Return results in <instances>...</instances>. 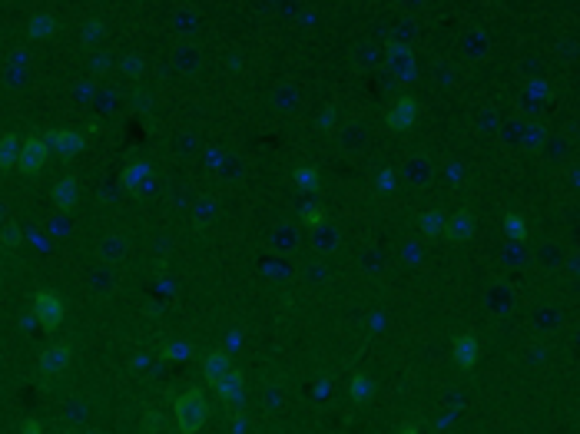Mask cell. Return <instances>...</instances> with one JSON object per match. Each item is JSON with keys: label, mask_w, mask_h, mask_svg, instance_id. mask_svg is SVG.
Here are the masks:
<instances>
[{"label": "cell", "mask_w": 580, "mask_h": 434, "mask_svg": "<svg viewBox=\"0 0 580 434\" xmlns=\"http://www.w3.org/2000/svg\"><path fill=\"white\" fill-rule=\"evenodd\" d=\"M206 421V398L199 388H189L186 395L176 398V425L183 434H196Z\"/></svg>", "instance_id": "6da1fadb"}, {"label": "cell", "mask_w": 580, "mask_h": 434, "mask_svg": "<svg viewBox=\"0 0 580 434\" xmlns=\"http://www.w3.org/2000/svg\"><path fill=\"white\" fill-rule=\"evenodd\" d=\"M33 312H37V319L43 328H53L63 322V302H60V295H53V292H40L37 302H33Z\"/></svg>", "instance_id": "7a4b0ae2"}, {"label": "cell", "mask_w": 580, "mask_h": 434, "mask_svg": "<svg viewBox=\"0 0 580 434\" xmlns=\"http://www.w3.org/2000/svg\"><path fill=\"white\" fill-rule=\"evenodd\" d=\"M47 159V143L43 139H27L23 149H20V169L23 173H37L40 166Z\"/></svg>", "instance_id": "3957f363"}, {"label": "cell", "mask_w": 580, "mask_h": 434, "mask_svg": "<svg viewBox=\"0 0 580 434\" xmlns=\"http://www.w3.org/2000/svg\"><path fill=\"white\" fill-rule=\"evenodd\" d=\"M203 371H206V381H209V385H219V381H223V378L232 371L229 358H226L223 351H209V355H206V361H203Z\"/></svg>", "instance_id": "277c9868"}, {"label": "cell", "mask_w": 580, "mask_h": 434, "mask_svg": "<svg viewBox=\"0 0 580 434\" xmlns=\"http://www.w3.org/2000/svg\"><path fill=\"white\" fill-rule=\"evenodd\" d=\"M415 123V100H408V97H401L391 107V113H388V126L391 129H405V126H411Z\"/></svg>", "instance_id": "5b68a950"}, {"label": "cell", "mask_w": 580, "mask_h": 434, "mask_svg": "<svg viewBox=\"0 0 580 434\" xmlns=\"http://www.w3.org/2000/svg\"><path fill=\"white\" fill-rule=\"evenodd\" d=\"M478 351H481V348H478V338L474 335H461L455 342V358L461 368H471L474 361H478Z\"/></svg>", "instance_id": "8992f818"}, {"label": "cell", "mask_w": 580, "mask_h": 434, "mask_svg": "<svg viewBox=\"0 0 580 434\" xmlns=\"http://www.w3.org/2000/svg\"><path fill=\"white\" fill-rule=\"evenodd\" d=\"M216 388V395L223 398V401H239V395H242V375L239 371H229V375L219 381V385H213Z\"/></svg>", "instance_id": "52a82bcc"}, {"label": "cell", "mask_w": 580, "mask_h": 434, "mask_svg": "<svg viewBox=\"0 0 580 434\" xmlns=\"http://www.w3.org/2000/svg\"><path fill=\"white\" fill-rule=\"evenodd\" d=\"M67 361H70V348L67 345H53V348H47L43 351V371H63L67 368Z\"/></svg>", "instance_id": "ba28073f"}, {"label": "cell", "mask_w": 580, "mask_h": 434, "mask_svg": "<svg viewBox=\"0 0 580 434\" xmlns=\"http://www.w3.org/2000/svg\"><path fill=\"white\" fill-rule=\"evenodd\" d=\"M471 232V222H468V216H458V219L448 222V235H455V239H464Z\"/></svg>", "instance_id": "9c48e42d"}, {"label": "cell", "mask_w": 580, "mask_h": 434, "mask_svg": "<svg viewBox=\"0 0 580 434\" xmlns=\"http://www.w3.org/2000/svg\"><path fill=\"white\" fill-rule=\"evenodd\" d=\"M50 139H60L57 146H60V149H67V153H73V149L83 143V139H80V136H73V133H57V136H50Z\"/></svg>", "instance_id": "30bf717a"}, {"label": "cell", "mask_w": 580, "mask_h": 434, "mask_svg": "<svg viewBox=\"0 0 580 434\" xmlns=\"http://www.w3.org/2000/svg\"><path fill=\"white\" fill-rule=\"evenodd\" d=\"M14 153H17V139H14V136H7V139H4V146H0V163L10 166V163H14Z\"/></svg>", "instance_id": "8fae6325"}, {"label": "cell", "mask_w": 580, "mask_h": 434, "mask_svg": "<svg viewBox=\"0 0 580 434\" xmlns=\"http://www.w3.org/2000/svg\"><path fill=\"white\" fill-rule=\"evenodd\" d=\"M352 391H355V398H358V401H365V398H368V391H371V385H368V378H365V375H358V378H355V385H352Z\"/></svg>", "instance_id": "7c38bea8"}, {"label": "cell", "mask_w": 580, "mask_h": 434, "mask_svg": "<svg viewBox=\"0 0 580 434\" xmlns=\"http://www.w3.org/2000/svg\"><path fill=\"white\" fill-rule=\"evenodd\" d=\"M50 27H53V20H50V17H40L37 23H33V33H37V37H43Z\"/></svg>", "instance_id": "4fadbf2b"}, {"label": "cell", "mask_w": 580, "mask_h": 434, "mask_svg": "<svg viewBox=\"0 0 580 434\" xmlns=\"http://www.w3.org/2000/svg\"><path fill=\"white\" fill-rule=\"evenodd\" d=\"M507 229H511L517 239H524V226H521V219H517V216H507Z\"/></svg>", "instance_id": "5bb4252c"}, {"label": "cell", "mask_w": 580, "mask_h": 434, "mask_svg": "<svg viewBox=\"0 0 580 434\" xmlns=\"http://www.w3.org/2000/svg\"><path fill=\"white\" fill-rule=\"evenodd\" d=\"M20 434H40V425L37 421H27V425L20 428Z\"/></svg>", "instance_id": "9a60e30c"}, {"label": "cell", "mask_w": 580, "mask_h": 434, "mask_svg": "<svg viewBox=\"0 0 580 434\" xmlns=\"http://www.w3.org/2000/svg\"><path fill=\"white\" fill-rule=\"evenodd\" d=\"M299 179H302V186H315V173H309V169L299 173Z\"/></svg>", "instance_id": "2e32d148"}, {"label": "cell", "mask_w": 580, "mask_h": 434, "mask_svg": "<svg viewBox=\"0 0 580 434\" xmlns=\"http://www.w3.org/2000/svg\"><path fill=\"white\" fill-rule=\"evenodd\" d=\"M401 434H418V431H415V428H405V431H401Z\"/></svg>", "instance_id": "e0dca14e"}]
</instances>
